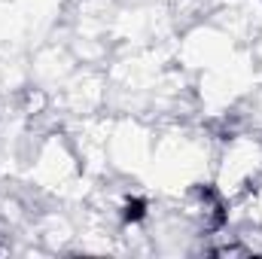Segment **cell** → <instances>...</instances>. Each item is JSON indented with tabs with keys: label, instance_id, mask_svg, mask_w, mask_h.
Returning <instances> with one entry per match:
<instances>
[{
	"label": "cell",
	"instance_id": "1",
	"mask_svg": "<svg viewBox=\"0 0 262 259\" xmlns=\"http://www.w3.org/2000/svg\"><path fill=\"white\" fill-rule=\"evenodd\" d=\"M143 207H146L143 201H128L125 204V220H140L143 217Z\"/></svg>",
	"mask_w": 262,
	"mask_h": 259
}]
</instances>
